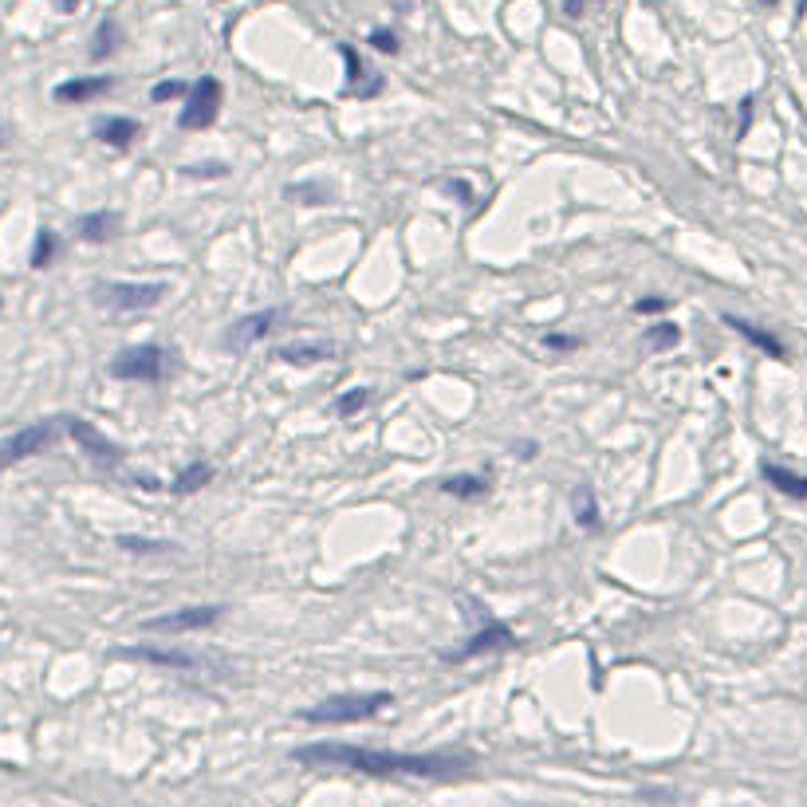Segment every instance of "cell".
<instances>
[{"mask_svg":"<svg viewBox=\"0 0 807 807\" xmlns=\"http://www.w3.org/2000/svg\"><path fill=\"white\" fill-rule=\"evenodd\" d=\"M300 764L311 768H351L378 780H461L473 772L477 756L469 752H390V748H363V745H335L319 741L292 752Z\"/></svg>","mask_w":807,"mask_h":807,"instance_id":"6da1fadb","label":"cell"},{"mask_svg":"<svg viewBox=\"0 0 807 807\" xmlns=\"http://www.w3.org/2000/svg\"><path fill=\"white\" fill-rule=\"evenodd\" d=\"M390 705H394V697L386 689L382 693H335L311 709H300V721H308V725H355V721H371Z\"/></svg>","mask_w":807,"mask_h":807,"instance_id":"7a4b0ae2","label":"cell"},{"mask_svg":"<svg viewBox=\"0 0 807 807\" xmlns=\"http://www.w3.org/2000/svg\"><path fill=\"white\" fill-rule=\"evenodd\" d=\"M166 296V284H142V280H103L91 288V300L103 311H146Z\"/></svg>","mask_w":807,"mask_h":807,"instance_id":"3957f363","label":"cell"},{"mask_svg":"<svg viewBox=\"0 0 807 807\" xmlns=\"http://www.w3.org/2000/svg\"><path fill=\"white\" fill-rule=\"evenodd\" d=\"M67 418H48V422H36V426H28V430H16V434L0 437V473L4 469H12L16 461H28V457H36V453H44L56 437H60V426Z\"/></svg>","mask_w":807,"mask_h":807,"instance_id":"277c9868","label":"cell"},{"mask_svg":"<svg viewBox=\"0 0 807 807\" xmlns=\"http://www.w3.org/2000/svg\"><path fill=\"white\" fill-rule=\"evenodd\" d=\"M162 363H166V355H162L158 343H138V347H126L111 359V378H119V382H154V378H162Z\"/></svg>","mask_w":807,"mask_h":807,"instance_id":"5b68a950","label":"cell"},{"mask_svg":"<svg viewBox=\"0 0 807 807\" xmlns=\"http://www.w3.org/2000/svg\"><path fill=\"white\" fill-rule=\"evenodd\" d=\"M217 111H221V83H217L213 75H205V79H197V83L189 87L178 126H182V130H205V126L217 123Z\"/></svg>","mask_w":807,"mask_h":807,"instance_id":"8992f818","label":"cell"},{"mask_svg":"<svg viewBox=\"0 0 807 807\" xmlns=\"http://www.w3.org/2000/svg\"><path fill=\"white\" fill-rule=\"evenodd\" d=\"M225 619V607H186V611H170L158 619H146V634H193V630H209Z\"/></svg>","mask_w":807,"mask_h":807,"instance_id":"52a82bcc","label":"cell"},{"mask_svg":"<svg viewBox=\"0 0 807 807\" xmlns=\"http://www.w3.org/2000/svg\"><path fill=\"white\" fill-rule=\"evenodd\" d=\"M280 323H284V308H264V311H252V315H241V319L225 331V347H229V351H245L252 343L268 339Z\"/></svg>","mask_w":807,"mask_h":807,"instance_id":"ba28073f","label":"cell"},{"mask_svg":"<svg viewBox=\"0 0 807 807\" xmlns=\"http://www.w3.org/2000/svg\"><path fill=\"white\" fill-rule=\"evenodd\" d=\"M111 658H119V662H150V666H166V670H205L201 654L158 650V646H119V650H111Z\"/></svg>","mask_w":807,"mask_h":807,"instance_id":"9c48e42d","label":"cell"},{"mask_svg":"<svg viewBox=\"0 0 807 807\" xmlns=\"http://www.w3.org/2000/svg\"><path fill=\"white\" fill-rule=\"evenodd\" d=\"M512 642H516V634H512L504 622H485V626L477 630V638H469L465 646L449 650V654H445V662H469V658H481V654H489V650L512 646Z\"/></svg>","mask_w":807,"mask_h":807,"instance_id":"30bf717a","label":"cell"},{"mask_svg":"<svg viewBox=\"0 0 807 807\" xmlns=\"http://www.w3.org/2000/svg\"><path fill=\"white\" fill-rule=\"evenodd\" d=\"M63 430L75 437V445H79V449H87V453H91L99 465H119V461H123V449H119L115 441H107V437L99 434L91 422H83V418H67V426H63Z\"/></svg>","mask_w":807,"mask_h":807,"instance_id":"8fae6325","label":"cell"},{"mask_svg":"<svg viewBox=\"0 0 807 807\" xmlns=\"http://www.w3.org/2000/svg\"><path fill=\"white\" fill-rule=\"evenodd\" d=\"M111 87H115L111 75H83V79H67V83H60L52 95H56V103H91V99L107 95Z\"/></svg>","mask_w":807,"mask_h":807,"instance_id":"7c38bea8","label":"cell"},{"mask_svg":"<svg viewBox=\"0 0 807 807\" xmlns=\"http://www.w3.org/2000/svg\"><path fill=\"white\" fill-rule=\"evenodd\" d=\"M119 229H123V217H119V213H111V209L87 213V217H79V225H75L79 241H91V245H103V241L119 237Z\"/></svg>","mask_w":807,"mask_h":807,"instance_id":"4fadbf2b","label":"cell"},{"mask_svg":"<svg viewBox=\"0 0 807 807\" xmlns=\"http://www.w3.org/2000/svg\"><path fill=\"white\" fill-rule=\"evenodd\" d=\"M272 359L276 363H292V367H315V363L335 359V347L331 343H292V347H276Z\"/></svg>","mask_w":807,"mask_h":807,"instance_id":"5bb4252c","label":"cell"},{"mask_svg":"<svg viewBox=\"0 0 807 807\" xmlns=\"http://www.w3.org/2000/svg\"><path fill=\"white\" fill-rule=\"evenodd\" d=\"M339 56H343V63H347V91H351V95H359V99H371V95H378L382 79H378V75H374V79H367V71H363V63H359V52H355L351 44H339Z\"/></svg>","mask_w":807,"mask_h":807,"instance_id":"9a60e30c","label":"cell"},{"mask_svg":"<svg viewBox=\"0 0 807 807\" xmlns=\"http://www.w3.org/2000/svg\"><path fill=\"white\" fill-rule=\"evenodd\" d=\"M725 323L733 327V331H741L752 347H760L764 355H772V359H788V351H784V343L772 335V331H764V327H752L748 319H741V315H725Z\"/></svg>","mask_w":807,"mask_h":807,"instance_id":"2e32d148","label":"cell"},{"mask_svg":"<svg viewBox=\"0 0 807 807\" xmlns=\"http://www.w3.org/2000/svg\"><path fill=\"white\" fill-rule=\"evenodd\" d=\"M760 469H764V481H768L772 489H780L784 497L807 500V477H804V473H796V469H784V465H772V461H764Z\"/></svg>","mask_w":807,"mask_h":807,"instance_id":"e0dca14e","label":"cell"},{"mask_svg":"<svg viewBox=\"0 0 807 807\" xmlns=\"http://www.w3.org/2000/svg\"><path fill=\"white\" fill-rule=\"evenodd\" d=\"M138 130H142V126L134 123V119H99V126H95V138H99L103 146L126 150V146L138 138Z\"/></svg>","mask_w":807,"mask_h":807,"instance_id":"ac0fdd59","label":"cell"},{"mask_svg":"<svg viewBox=\"0 0 807 807\" xmlns=\"http://www.w3.org/2000/svg\"><path fill=\"white\" fill-rule=\"evenodd\" d=\"M209 481H213V465H209V461H193L189 469H182V473L174 477L170 493H174V497H189V493H201Z\"/></svg>","mask_w":807,"mask_h":807,"instance_id":"d6986e66","label":"cell"},{"mask_svg":"<svg viewBox=\"0 0 807 807\" xmlns=\"http://www.w3.org/2000/svg\"><path fill=\"white\" fill-rule=\"evenodd\" d=\"M119 44H123V28L107 16L99 28H95V40H91V60H111L115 52H119Z\"/></svg>","mask_w":807,"mask_h":807,"instance_id":"ffe728a7","label":"cell"},{"mask_svg":"<svg viewBox=\"0 0 807 807\" xmlns=\"http://www.w3.org/2000/svg\"><path fill=\"white\" fill-rule=\"evenodd\" d=\"M284 197L296 201V205H331L335 201V193L323 189V182H292L284 189Z\"/></svg>","mask_w":807,"mask_h":807,"instance_id":"44dd1931","label":"cell"},{"mask_svg":"<svg viewBox=\"0 0 807 807\" xmlns=\"http://www.w3.org/2000/svg\"><path fill=\"white\" fill-rule=\"evenodd\" d=\"M441 493L461 497V500L485 497V493H489V477H445V481H441Z\"/></svg>","mask_w":807,"mask_h":807,"instance_id":"7402d4cb","label":"cell"},{"mask_svg":"<svg viewBox=\"0 0 807 807\" xmlns=\"http://www.w3.org/2000/svg\"><path fill=\"white\" fill-rule=\"evenodd\" d=\"M571 512H575V524H579V528H595V524H599V504H595V493H591L587 485L575 489Z\"/></svg>","mask_w":807,"mask_h":807,"instance_id":"603a6c76","label":"cell"},{"mask_svg":"<svg viewBox=\"0 0 807 807\" xmlns=\"http://www.w3.org/2000/svg\"><path fill=\"white\" fill-rule=\"evenodd\" d=\"M56 252H60L56 233H52V229H40V233H36V245H32V256H28V264H32V268H48V264L56 260Z\"/></svg>","mask_w":807,"mask_h":807,"instance_id":"cb8c5ba5","label":"cell"},{"mask_svg":"<svg viewBox=\"0 0 807 807\" xmlns=\"http://www.w3.org/2000/svg\"><path fill=\"white\" fill-rule=\"evenodd\" d=\"M678 339H682V331H678L674 323H658L654 331H646V335H642V343H646L650 351H674V347H678Z\"/></svg>","mask_w":807,"mask_h":807,"instance_id":"d4e9b609","label":"cell"},{"mask_svg":"<svg viewBox=\"0 0 807 807\" xmlns=\"http://www.w3.org/2000/svg\"><path fill=\"white\" fill-rule=\"evenodd\" d=\"M367 402H371V386H355V390H347V394L335 398V414L339 418H355Z\"/></svg>","mask_w":807,"mask_h":807,"instance_id":"484cf974","label":"cell"},{"mask_svg":"<svg viewBox=\"0 0 807 807\" xmlns=\"http://www.w3.org/2000/svg\"><path fill=\"white\" fill-rule=\"evenodd\" d=\"M119 548H123V552H138V556H162V552H174V544H162V540H138V536H119Z\"/></svg>","mask_w":807,"mask_h":807,"instance_id":"4316f807","label":"cell"},{"mask_svg":"<svg viewBox=\"0 0 807 807\" xmlns=\"http://www.w3.org/2000/svg\"><path fill=\"white\" fill-rule=\"evenodd\" d=\"M371 48L382 52V56H398V36L390 28H374L371 32Z\"/></svg>","mask_w":807,"mask_h":807,"instance_id":"83f0119b","label":"cell"},{"mask_svg":"<svg viewBox=\"0 0 807 807\" xmlns=\"http://www.w3.org/2000/svg\"><path fill=\"white\" fill-rule=\"evenodd\" d=\"M189 87L186 83H178V79H166V83H158L154 91H150V103H170V99H178V95H186Z\"/></svg>","mask_w":807,"mask_h":807,"instance_id":"f1b7e54d","label":"cell"},{"mask_svg":"<svg viewBox=\"0 0 807 807\" xmlns=\"http://www.w3.org/2000/svg\"><path fill=\"white\" fill-rule=\"evenodd\" d=\"M544 347L548 351H579L583 339H575V335H544Z\"/></svg>","mask_w":807,"mask_h":807,"instance_id":"f546056e","label":"cell"},{"mask_svg":"<svg viewBox=\"0 0 807 807\" xmlns=\"http://www.w3.org/2000/svg\"><path fill=\"white\" fill-rule=\"evenodd\" d=\"M670 308V300H662V296H658V300H654V296H646V300H638V304H634V311H638V315H658V311H666Z\"/></svg>","mask_w":807,"mask_h":807,"instance_id":"4dcf8cb0","label":"cell"},{"mask_svg":"<svg viewBox=\"0 0 807 807\" xmlns=\"http://www.w3.org/2000/svg\"><path fill=\"white\" fill-rule=\"evenodd\" d=\"M182 174L186 178H217V174H225V166H182Z\"/></svg>","mask_w":807,"mask_h":807,"instance_id":"1f68e13d","label":"cell"},{"mask_svg":"<svg viewBox=\"0 0 807 807\" xmlns=\"http://www.w3.org/2000/svg\"><path fill=\"white\" fill-rule=\"evenodd\" d=\"M583 8H587V0H563V16L567 20H583Z\"/></svg>","mask_w":807,"mask_h":807,"instance_id":"d6a6232c","label":"cell"},{"mask_svg":"<svg viewBox=\"0 0 807 807\" xmlns=\"http://www.w3.org/2000/svg\"><path fill=\"white\" fill-rule=\"evenodd\" d=\"M449 193H457L461 201H473V189H465V182H449Z\"/></svg>","mask_w":807,"mask_h":807,"instance_id":"836d02e7","label":"cell"},{"mask_svg":"<svg viewBox=\"0 0 807 807\" xmlns=\"http://www.w3.org/2000/svg\"><path fill=\"white\" fill-rule=\"evenodd\" d=\"M56 8H60L63 16H67V12H75V8H79V0H56Z\"/></svg>","mask_w":807,"mask_h":807,"instance_id":"e575fe53","label":"cell"},{"mask_svg":"<svg viewBox=\"0 0 807 807\" xmlns=\"http://www.w3.org/2000/svg\"><path fill=\"white\" fill-rule=\"evenodd\" d=\"M760 4H764V8H772V4H776V0H760Z\"/></svg>","mask_w":807,"mask_h":807,"instance_id":"d590c367","label":"cell"},{"mask_svg":"<svg viewBox=\"0 0 807 807\" xmlns=\"http://www.w3.org/2000/svg\"><path fill=\"white\" fill-rule=\"evenodd\" d=\"M0 142H4V138H0Z\"/></svg>","mask_w":807,"mask_h":807,"instance_id":"8d00e7d4","label":"cell"}]
</instances>
